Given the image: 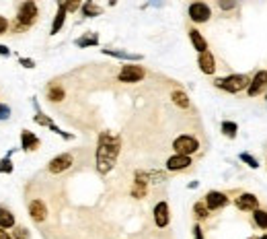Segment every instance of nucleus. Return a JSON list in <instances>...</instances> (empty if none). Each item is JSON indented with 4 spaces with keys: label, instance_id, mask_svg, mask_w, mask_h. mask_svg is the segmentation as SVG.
Returning <instances> with one entry per match:
<instances>
[{
    "label": "nucleus",
    "instance_id": "1",
    "mask_svg": "<svg viewBox=\"0 0 267 239\" xmlns=\"http://www.w3.org/2000/svg\"><path fill=\"white\" fill-rule=\"evenodd\" d=\"M119 151H121V138L111 132H101L99 143H97V153H95L97 171L101 175H107L115 167Z\"/></svg>",
    "mask_w": 267,
    "mask_h": 239
},
{
    "label": "nucleus",
    "instance_id": "2",
    "mask_svg": "<svg viewBox=\"0 0 267 239\" xmlns=\"http://www.w3.org/2000/svg\"><path fill=\"white\" fill-rule=\"evenodd\" d=\"M251 79H247L245 75H228L224 79H216L214 80V87L226 91V93H241V91H247Z\"/></svg>",
    "mask_w": 267,
    "mask_h": 239
},
{
    "label": "nucleus",
    "instance_id": "3",
    "mask_svg": "<svg viewBox=\"0 0 267 239\" xmlns=\"http://www.w3.org/2000/svg\"><path fill=\"white\" fill-rule=\"evenodd\" d=\"M39 17V10H37V4L35 0H25V2L19 6V12H17V29H29V27L37 21Z\"/></svg>",
    "mask_w": 267,
    "mask_h": 239
},
{
    "label": "nucleus",
    "instance_id": "4",
    "mask_svg": "<svg viewBox=\"0 0 267 239\" xmlns=\"http://www.w3.org/2000/svg\"><path fill=\"white\" fill-rule=\"evenodd\" d=\"M173 149L179 155H189V157H191L193 153L200 151V140L195 138V136H191V134H181V136L175 138Z\"/></svg>",
    "mask_w": 267,
    "mask_h": 239
},
{
    "label": "nucleus",
    "instance_id": "5",
    "mask_svg": "<svg viewBox=\"0 0 267 239\" xmlns=\"http://www.w3.org/2000/svg\"><path fill=\"white\" fill-rule=\"evenodd\" d=\"M187 15H189V19L193 23H198V25L200 23H208L210 17H212V8H210L206 2H202V0H195V2L189 4Z\"/></svg>",
    "mask_w": 267,
    "mask_h": 239
},
{
    "label": "nucleus",
    "instance_id": "6",
    "mask_svg": "<svg viewBox=\"0 0 267 239\" xmlns=\"http://www.w3.org/2000/svg\"><path fill=\"white\" fill-rule=\"evenodd\" d=\"M146 77V70L142 68V66H138V64H125V66H121V70H119V75H117V79H119V82H140Z\"/></svg>",
    "mask_w": 267,
    "mask_h": 239
},
{
    "label": "nucleus",
    "instance_id": "7",
    "mask_svg": "<svg viewBox=\"0 0 267 239\" xmlns=\"http://www.w3.org/2000/svg\"><path fill=\"white\" fill-rule=\"evenodd\" d=\"M74 165V157L70 153H62L58 155V157H53L50 163H48V171L58 175V173H64L66 169H70V167Z\"/></svg>",
    "mask_w": 267,
    "mask_h": 239
},
{
    "label": "nucleus",
    "instance_id": "8",
    "mask_svg": "<svg viewBox=\"0 0 267 239\" xmlns=\"http://www.w3.org/2000/svg\"><path fill=\"white\" fill-rule=\"evenodd\" d=\"M234 204L238 210H243V213H253V210L259 208V198L255 194H249V192H243L238 194L234 198Z\"/></svg>",
    "mask_w": 267,
    "mask_h": 239
},
{
    "label": "nucleus",
    "instance_id": "9",
    "mask_svg": "<svg viewBox=\"0 0 267 239\" xmlns=\"http://www.w3.org/2000/svg\"><path fill=\"white\" fill-rule=\"evenodd\" d=\"M267 89V70H259V73L251 79L249 87H247V95L249 97H257L259 93H263Z\"/></svg>",
    "mask_w": 267,
    "mask_h": 239
},
{
    "label": "nucleus",
    "instance_id": "10",
    "mask_svg": "<svg viewBox=\"0 0 267 239\" xmlns=\"http://www.w3.org/2000/svg\"><path fill=\"white\" fill-rule=\"evenodd\" d=\"M204 202L208 204V208H210V210H220V208H224V206L228 204V196L224 194V192H216V190H212V192H208V194H206Z\"/></svg>",
    "mask_w": 267,
    "mask_h": 239
},
{
    "label": "nucleus",
    "instance_id": "11",
    "mask_svg": "<svg viewBox=\"0 0 267 239\" xmlns=\"http://www.w3.org/2000/svg\"><path fill=\"white\" fill-rule=\"evenodd\" d=\"M191 165V157L189 155H179L175 153L173 157L166 159V171H183Z\"/></svg>",
    "mask_w": 267,
    "mask_h": 239
},
{
    "label": "nucleus",
    "instance_id": "12",
    "mask_svg": "<svg viewBox=\"0 0 267 239\" xmlns=\"http://www.w3.org/2000/svg\"><path fill=\"white\" fill-rule=\"evenodd\" d=\"M198 66H200V70L204 75H214L216 73V58H214V54L210 50L202 52L198 56Z\"/></svg>",
    "mask_w": 267,
    "mask_h": 239
},
{
    "label": "nucleus",
    "instance_id": "13",
    "mask_svg": "<svg viewBox=\"0 0 267 239\" xmlns=\"http://www.w3.org/2000/svg\"><path fill=\"white\" fill-rule=\"evenodd\" d=\"M154 223H157V227L164 229L168 223H171V210H168V204L166 202H159L154 206Z\"/></svg>",
    "mask_w": 267,
    "mask_h": 239
},
{
    "label": "nucleus",
    "instance_id": "14",
    "mask_svg": "<svg viewBox=\"0 0 267 239\" xmlns=\"http://www.w3.org/2000/svg\"><path fill=\"white\" fill-rule=\"evenodd\" d=\"M29 215L35 223H44L48 219V206L44 204V200H31L29 202Z\"/></svg>",
    "mask_w": 267,
    "mask_h": 239
},
{
    "label": "nucleus",
    "instance_id": "15",
    "mask_svg": "<svg viewBox=\"0 0 267 239\" xmlns=\"http://www.w3.org/2000/svg\"><path fill=\"white\" fill-rule=\"evenodd\" d=\"M39 145H41V140H39L31 130H23V132H21V147H23V151L31 153V151L39 149Z\"/></svg>",
    "mask_w": 267,
    "mask_h": 239
},
{
    "label": "nucleus",
    "instance_id": "16",
    "mask_svg": "<svg viewBox=\"0 0 267 239\" xmlns=\"http://www.w3.org/2000/svg\"><path fill=\"white\" fill-rule=\"evenodd\" d=\"M66 15H68V8H66V4L60 0V2H58V10H55V17H53V23H52V35L60 33V29L64 27V21H66Z\"/></svg>",
    "mask_w": 267,
    "mask_h": 239
},
{
    "label": "nucleus",
    "instance_id": "17",
    "mask_svg": "<svg viewBox=\"0 0 267 239\" xmlns=\"http://www.w3.org/2000/svg\"><path fill=\"white\" fill-rule=\"evenodd\" d=\"M189 39H191V46H193V50H198L200 54L208 50V41H206V37H204V35H202L198 29H189Z\"/></svg>",
    "mask_w": 267,
    "mask_h": 239
},
{
    "label": "nucleus",
    "instance_id": "18",
    "mask_svg": "<svg viewBox=\"0 0 267 239\" xmlns=\"http://www.w3.org/2000/svg\"><path fill=\"white\" fill-rule=\"evenodd\" d=\"M15 227V215L8 208L0 206V229H12Z\"/></svg>",
    "mask_w": 267,
    "mask_h": 239
},
{
    "label": "nucleus",
    "instance_id": "19",
    "mask_svg": "<svg viewBox=\"0 0 267 239\" xmlns=\"http://www.w3.org/2000/svg\"><path fill=\"white\" fill-rule=\"evenodd\" d=\"M80 10H82V15H84V17H99L101 12H103V8H101V6H97L93 0H82Z\"/></svg>",
    "mask_w": 267,
    "mask_h": 239
},
{
    "label": "nucleus",
    "instance_id": "20",
    "mask_svg": "<svg viewBox=\"0 0 267 239\" xmlns=\"http://www.w3.org/2000/svg\"><path fill=\"white\" fill-rule=\"evenodd\" d=\"M171 99H173V103L175 105H179L181 109H187L191 103H189V97H187V93L185 91H181V89H175L173 93H171Z\"/></svg>",
    "mask_w": 267,
    "mask_h": 239
},
{
    "label": "nucleus",
    "instance_id": "21",
    "mask_svg": "<svg viewBox=\"0 0 267 239\" xmlns=\"http://www.w3.org/2000/svg\"><path fill=\"white\" fill-rule=\"evenodd\" d=\"M253 223H255L259 229L267 231V210H263V208L253 210Z\"/></svg>",
    "mask_w": 267,
    "mask_h": 239
},
{
    "label": "nucleus",
    "instance_id": "22",
    "mask_svg": "<svg viewBox=\"0 0 267 239\" xmlns=\"http://www.w3.org/2000/svg\"><path fill=\"white\" fill-rule=\"evenodd\" d=\"M99 44V35L97 33H87V35H82L76 39V46L78 48H91V46H97Z\"/></svg>",
    "mask_w": 267,
    "mask_h": 239
},
{
    "label": "nucleus",
    "instance_id": "23",
    "mask_svg": "<svg viewBox=\"0 0 267 239\" xmlns=\"http://www.w3.org/2000/svg\"><path fill=\"white\" fill-rule=\"evenodd\" d=\"M103 54L113 56V58H121V60H140L138 54H130V52H119V50H103Z\"/></svg>",
    "mask_w": 267,
    "mask_h": 239
},
{
    "label": "nucleus",
    "instance_id": "24",
    "mask_svg": "<svg viewBox=\"0 0 267 239\" xmlns=\"http://www.w3.org/2000/svg\"><path fill=\"white\" fill-rule=\"evenodd\" d=\"M64 89L60 87V85H52L50 89H48V99L50 101H62L64 99Z\"/></svg>",
    "mask_w": 267,
    "mask_h": 239
},
{
    "label": "nucleus",
    "instance_id": "25",
    "mask_svg": "<svg viewBox=\"0 0 267 239\" xmlns=\"http://www.w3.org/2000/svg\"><path fill=\"white\" fill-rule=\"evenodd\" d=\"M236 132H238L236 122H222V134H224V136L236 138Z\"/></svg>",
    "mask_w": 267,
    "mask_h": 239
},
{
    "label": "nucleus",
    "instance_id": "26",
    "mask_svg": "<svg viewBox=\"0 0 267 239\" xmlns=\"http://www.w3.org/2000/svg\"><path fill=\"white\" fill-rule=\"evenodd\" d=\"M193 213H195V217H198V219H208V217H210V208H208V204L202 200V202H195Z\"/></svg>",
    "mask_w": 267,
    "mask_h": 239
},
{
    "label": "nucleus",
    "instance_id": "27",
    "mask_svg": "<svg viewBox=\"0 0 267 239\" xmlns=\"http://www.w3.org/2000/svg\"><path fill=\"white\" fill-rule=\"evenodd\" d=\"M241 161H243L245 165H249L251 169H257V167H259V161H257L255 157H253L251 153H241Z\"/></svg>",
    "mask_w": 267,
    "mask_h": 239
},
{
    "label": "nucleus",
    "instance_id": "28",
    "mask_svg": "<svg viewBox=\"0 0 267 239\" xmlns=\"http://www.w3.org/2000/svg\"><path fill=\"white\" fill-rule=\"evenodd\" d=\"M33 120H35V124H39V126H48L50 130H52V126H53V122H52L46 114H41V111H37V116H35Z\"/></svg>",
    "mask_w": 267,
    "mask_h": 239
},
{
    "label": "nucleus",
    "instance_id": "29",
    "mask_svg": "<svg viewBox=\"0 0 267 239\" xmlns=\"http://www.w3.org/2000/svg\"><path fill=\"white\" fill-rule=\"evenodd\" d=\"M216 2H218V6L222 10H232V8H236L238 0H216Z\"/></svg>",
    "mask_w": 267,
    "mask_h": 239
},
{
    "label": "nucleus",
    "instance_id": "30",
    "mask_svg": "<svg viewBox=\"0 0 267 239\" xmlns=\"http://www.w3.org/2000/svg\"><path fill=\"white\" fill-rule=\"evenodd\" d=\"M62 2L66 4L68 12H76V10L82 6V0H62Z\"/></svg>",
    "mask_w": 267,
    "mask_h": 239
},
{
    "label": "nucleus",
    "instance_id": "31",
    "mask_svg": "<svg viewBox=\"0 0 267 239\" xmlns=\"http://www.w3.org/2000/svg\"><path fill=\"white\" fill-rule=\"evenodd\" d=\"M12 237L15 239H31V233H29V229H25V227H15Z\"/></svg>",
    "mask_w": 267,
    "mask_h": 239
},
{
    "label": "nucleus",
    "instance_id": "32",
    "mask_svg": "<svg viewBox=\"0 0 267 239\" xmlns=\"http://www.w3.org/2000/svg\"><path fill=\"white\" fill-rule=\"evenodd\" d=\"M10 171H12V161H10V157L0 159V173H10Z\"/></svg>",
    "mask_w": 267,
    "mask_h": 239
},
{
    "label": "nucleus",
    "instance_id": "33",
    "mask_svg": "<svg viewBox=\"0 0 267 239\" xmlns=\"http://www.w3.org/2000/svg\"><path fill=\"white\" fill-rule=\"evenodd\" d=\"M8 116H10V107L0 103V120H8Z\"/></svg>",
    "mask_w": 267,
    "mask_h": 239
},
{
    "label": "nucleus",
    "instance_id": "34",
    "mask_svg": "<svg viewBox=\"0 0 267 239\" xmlns=\"http://www.w3.org/2000/svg\"><path fill=\"white\" fill-rule=\"evenodd\" d=\"M6 29H8V21L4 17H0V35H4Z\"/></svg>",
    "mask_w": 267,
    "mask_h": 239
},
{
    "label": "nucleus",
    "instance_id": "35",
    "mask_svg": "<svg viewBox=\"0 0 267 239\" xmlns=\"http://www.w3.org/2000/svg\"><path fill=\"white\" fill-rule=\"evenodd\" d=\"M21 64H23L25 68H33V66H35V62H33L31 58H21Z\"/></svg>",
    "mask_w": 267,
    "mask_h": 239
},
{
    "label": "nucleus",
    "instance_id": "36",
    "mask_svg": "<svg viewBox=\"0 0 267 239\" xmlns=\"http://www.w3.org/2000/svg\"><path fill=\"white\" fill-rule=\"evenodd\" d=\"M0 56H10V50L6 46H2V44H0Z\"/></svg>",
    "mask_w": 267,
    "mask_h": 239
},
{
    "label": "nucleus",
    "instance_id": "37",
    "mask_svg": "<svg viewBox=\"0 0 267 239\" xmlns=\"http://www.w3.org/2000/svg\"><path fill=\"white\" fill-rule=\"evenodd\" d=\"M0 239H15V237H10V235L6 233V229H0Z\"/></svg>",
    "mask_w": 267,
    "mask_h": 239
},
{
    "label": "nucleus",
    "instance_id": "38",
    "mask_svg": "<svg viewBox=\"0 0 267 239\" xmlns=\"http://www.w3.org/2000/svg\"><path fill=\"white\" fill-rule=\"evenodd\" d=\"M107 2H109V6H115V4L119 2V0H107Z\"/></svg>",
    "mask_w": 267,
    "mask_h": 239
},
{
    "label": "nucleus",
    "instance_id": "39",
    "mask_svg": "<svg viewBox=\"0 0 267 239\" xmlns=\"http://www.w3.org/2000/svg\"><path fill=\"white\" fill-rule=\"evenodd\" d=\"M259 239H267V233H265V235H261V237H259Z\"/></svg>",
    "mask_w": 267,
    "mask_h": 239
},
{
    "label": "nucleus",
    "instance_id": "40",
    "mask_svg": "<svg viewBox=\"0 0 267 239\" xmlns=\"http://www.w3.org/2000/svg\"><path fill=\"white\" fill-rule=\"evenodd\" d=\"M265 101H267V89H265Z\"/></svg>",
    "mask_w": 267,
    "mask_h": 239
},
{
    "label": "nucleus",
    "instance_id": "41",
    "mask_svg": "<svg viewBox=\"0 0 267 239\" xmlns=\"http://www.w3.org/2000/svg\"><path fill=\"white\" fill-rule=\"evenodd\" d=\"M249 239H257V237H249Z\"/></svg>",
    "mask_w": 267,
    "mask_h": 239
}]
</instances>
